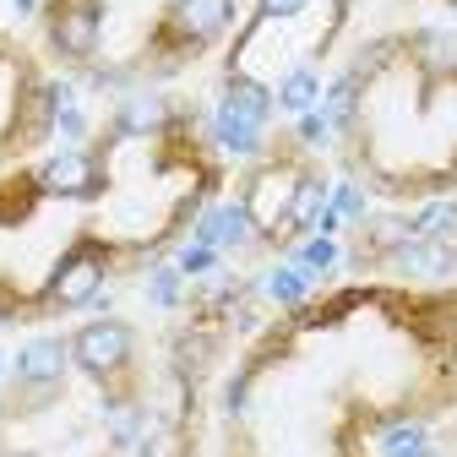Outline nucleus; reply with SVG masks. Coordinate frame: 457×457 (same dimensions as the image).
Instances as JSON below:
<instances>
[{
	"mask_svg": "<svg viewBox=\"0 0 457 457\" xmlns=\"http://www.w3.org/2000/svg\"><path fill=\"white\" fill-rule=\"evenodd\" d=\"M305 0H262V17H295Z\"/></svg>",
	"mask_w": 457,
	"mask_h": 457,
	"instance_id": "19",
	"label": "nucleus"
},
{
	"mask_svg": "<svg viewBox=\"0 0 457 457\" xmlns=\"http://www.w3.org/2000/svg\"><path fill=\"white\" fill-rule=\"evenodd\" d=\"M17 370L33 386H54V381H61V370H66V349L54 337H38V343H28V349L17 354Z\"/></svg>",
	"mask_w": 457,
	"mask_h": 457,
	"instance_id": "7",
	"label": "nucleus"
},
{
	"mask_svg": "<svg viewBox=\"0 0 457 457\" xmlns=\"http://www.w3.org/2000/svg\"><path fill=\"white\" fill-rule=\"evenodd\" d=\"M49 38L61 54H77V61L93 54L98 49V6L93 0H61L54 17H49Z\"/></svg>",
	"mask_w": 457,
	"mask_h": 457,
	"instance_id": "3",
	"label": "nucleus"
},
{
	"mask_svg": "<svg viewBox=\"0 0 457 457\" xmlns=\"http://www.w3.org/2000/svg\"><path fill=\"white\" fill-rule=\"evenodd\" d=\"M153 300L158 305H175V272H158L153 278Z\"/></svg>",
	"mask_w": 457,
	"mask_h": 457,
	"instance_id": "16",
	"label": "nucleus"
},
{
	"mask_svg": "<svg viewBox=\"0 0 457 457\" xmlns=\"http://www.w3.org/2000/svg\"><path fill=\"white\" fill-rule=\"evenodd\" d=\"M17 6H22V12H28V6H33V0H17Z\"/></svg>",
	"mask_w": 457,
	"mask_h": 457,
	"instance_id": "21",
	"label": "nucleus"
},
{
	"mask_svg": "<svg viewBox=\"0 0 457 457\" xmlns=\"http://www.w3.org/2000/svg\"><path fill=\"white\" fill-rule=\"evenodd\" d=\"M228 12H235V0H175V28L186 38H212L228 28Z\"/></svg>",
	"mask_w": 457,
	"mask_h": 457,
	"instance_id": "6",
	"label": "nucleus"
},
{
	"mask_svg": "<svg viewBox=\"0 0 457 457\" xmlns=\"http://www.w3.org/2000/svg\"><path fill=\"white\" fill-rule=\"evenodd\" d=\"M104 180H98V163L87 153H61V158H49L44 169V191L49 196H93Z\"/></svg>",
	"mask_w": 457,
	"mask_h": 457,
	"instance_id": "5",
	"label": "nucleus"
},
{
	"mask_svg": "<svg viewBox=\"0 0 457 457\" xmlns=\"http://www.w3.org/2000/svg\"><path fill=\"white\" fill-rule=\"evenodd\" d=\"M349 114H354V82H337V87H332V98H327V120H332V126H343Z\"/></svg>",
	"mask_w": 457,
	"mask_h": 457,
	"instance_id": "14",
	"label": "nucleus"
},
{
	"mask_svg": "<svg viewBox=\"0 0 457 457\" xmlns=\"http://www.w3.org/2000/svg\"><path fill=\"white\" fill-rule=\"evenodd\" d=\"M267 87L262 82H228L223 93V109H218V137L235 147V153H251L256 147V131L267 120Z\"/></svg>",
	"mask_w": 457,
	"mask_h": 457,
	"instance_id": "1",
	"label": "nucleus"
},
{
	"mask_svg": "<svg viewBox=\"0 0 457 457\" xmlns=\"http://www.w3.org/2000/svg\"><path fill=\"white\" fill-rule=\"evenodd\" d=\"M207 262H212V251H207V245H196V251H186V267H191V272H202Z\"/></svg>",
	"mask_w": 457,
	"mask_h": 457,
	"instance_id": "20",
	"label": "nucleus"
},
{
	"mask_svg": "<svg viewBox=\"0 0 457 457\" xmlns=\"http://www.w3.org/2000/svg\"><path fill=\"white\" fill-rule=\"evenodd\" d=\"M452 6H457V0H452Z\"/></svg>",
	"mask_w": 457,
	"mask_h": 457,
	"instance_id": "22",
	"label": "nucleus"
},
{
	"mask_svg": "<svg viewBox=\"0 0 457 457\" xmlns=\"http://www.w3.org/2000/svg\"><path fill=\"white\" fill-rule=\"evenodd\" d=\"M131 354V327L126 321H93L77 332V365L93 370V376H109V370H120Z\"/></svg>",
	"mask_w": 457,
	"mask_h": 457,
	"instance_id": "2",
	"label": "nucleus"
},
{
	"mask_svg": "<svg viewBox=\"0 0 457 457\" xmlns=\"http://www.w3.org/2000/svg\"><path fill=\"white\" fill-rule=\"evenodd\" d=\"M386 457H430V441H425V430L420 425H397V430H386Z\"/></svg>",
	"mask_w": 457,
	"mask_h": 457,
	"instance_id": "9",
	"label": "nucleus"
},
{
	"mask_svg": "<svg viewBox=\"0 0 457 457\" xmlns=\"http://www.w3.org/2000/svg\"><path fill=\"white\" fill-rule=\"evenodd\" d=\"M272 295H278L283 305H295V300L305 295V278H300V272H272Z\"/></svg>",
	"mask_w": 457,
	"mask_h": 457,
	"instance_id": "15",
	"label": "nucleus"
},
{
	"mask_svg": "<svg viewBox=\"0 0 457 457\" xmlns=\"http://www.w3.org/2000/svg\"><path fill=\"white\" fill-rule=\"evenodd\" d=\"M446 228H457V207L452 202H436V207H425L414 218V235L420 240H436V235H446Z\"/></svg>",
	"mask_w": 457,
	"mask_h": 457,
	"instance_id": "10",
	"label": "nucleus"
},
{
	"mask_svg": "<svg viewBox=\"0 0 457 457\" xmlns=\"http://www.w3.org/2000/svg\"><path fill=\"white\" fill-rule=\"evenodd\" d=\"M332 256H337V251H332L327 240H316V245H305V267H332Z\"/></svg>",
	"mask_w": 457,
	"mask_h": 457,
	"instance_id": "18",
	"label": "nucleus"
},
{
	"mask_svg": "<svg viewBox=\"0 0 457 457\" xmlns=\"http://www.w3.org/2000/svg\"><path fill=\"white\" fill-rule=\"evenodd\" d=\"M61 131H66V137H82V114L71 109V98H66V93H61Z\"/></svg>",
	"mask_w": 457,
	"mask_h": 457,
	"instance_id": "17",
	"label": "nucleus"
},
{
	"mask_svg": "<svg viewBox=\"0 0 457 457\" xmlns=\"http://www.w3.org/2000/svg\"><path fill=\"white\" fill-rule=\"evenodd\" d=\"M283 109H311V98H316V77L311 71H295L289 82H283Z\"/></svg>",
	"mask_w": 457,
	"mask_h": 457,
	"instance_id": "11",
	"label": "nucleus"
},
{
	"mask_svg": "<svg viewBox=\"0 0 457 457\" xmlns=\"http://www.w3.org/2000/svg\"><path fill=\"white\" fill-rule=\"evenodd\" d=\"M420 54H425L430 66H457V44H452L446 33H425V38H420Z\"/></svg>",
	"mask_w": 457,
	"mask_h": 457,
	"instance_id": "12",
	"label": "nucleus"
},
{
	"mask_svg": "<svg viewBox=\"0 0 457 457\" xmlns=\"http://www.w3.org/2000/svg\"><path fill=\"white\" fill-rule=\"evenodd\" d=\"M289 212H295V223H311V218L321 212V186H316V180H305V186L295 191V207H289Z\"/></svg>",
	"mask_w": 457,
	"mask_h": 457,
	"instance_id": "13",
	"label": "nucleus"
},
{
	"mask_svg": "<svg viewBox=\"0 0 457 457\" xmlns=\"http://www.w3.org/2000/svg\"><path fill=\"white\" fill-rule=\"evenodd\" d=\"M98 283H104V256L98 251H71L49 278V300L54 305H87L98 295Z\"/></svg>",
	"mask_w": 457,
	"mask_h": 457,
	"instance_id": "4",
	"label": "nucleus"
},
{
	"mask_svg": "<svg viewBox=\"0 0 457 457\" xmlns=\"http://www.w3.org/2000/svg\"><path fill=\"white\" fill-rule=\"evenodd\" d=\"M245 235H251V223L240 207H223L202 223V245H228V240H245Z\"/></svg>",
	"mask_w": 457,
	"mask_h": 457,
	"instance_id": "8",
	"label": "nucleus"
}]
</instances>
